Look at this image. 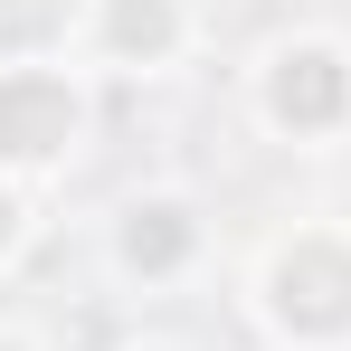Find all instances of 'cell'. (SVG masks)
Wrapping results in <instances>:
<instances>
[{"label":"cell","instance_id":"1","mask_svg":"<svg viewBox=\"0 0 351 351\" xmlns=\"http://www.w3.org/2000/svg\"><path fill=\"white\" fill-rule=\"evenodd\" d=\"M256 323L276 351H351V228H285L256 256Z\"/></svg>","mask_w":351,"mask_h":351},{"label":"cell","instance_id":"2","mask_svg":"<svg viewBox=\"0 0 351 351\" xmlns=\"http://www.w3.org/2000/svg\"><path fill=\"white\" fill-rule=\"evenodd\" d=\"M86 66L76 58H38V66H0V171L10 180H58L86 152Z\"/></svg>","mask_w":351,"mask_h":351},{"label":"cell","instance_id":"3","mask_svg":"<svg viewBox=\"0 0 351 351\" xmlns=\"http://www.w3.org/2000/svg\"><path fill=\"white\" fill-rule=\"evenodd\" d=\"M256 114L285 143H332L351 133V48L323 29H294L256 58Z\"/></svg>","mask_w":351,"mask_h":351},{"label":"cell","instance_id":"4","mask_svg":"<svg viewBox=\"0 0 351 351\" xmlns=\"http://www.w3.org/2000/svg\"><path fill=\"white\" fill-rule=\"evenodd\" d=\"M199 38L190 0H95L86 10V38H76V66H105V76H171Z\"/></svg>","mask_w":351,"mask_h":351},{"label":"cell","instance_id":"5","mask_svg":"<svg viewBox=\"0 0 351 351\" xmlns=\"http://www.w3.org/2000/svg\"><path fill=\"white\" fill-rule=\"evenodd\" d=\"M114 276L123 285H180L190 266H199V247H209V228H199V209L180 199V190H133L114 209Z\"/></svg>","mask_w":351,"mask_h":351},{"label":"cell","instance_id":"6","mask_svg":"<svg viewBox=\"0 0 351 351\" xmlns=\"http://www.w3.org/2000/svg\"><path fill=\"white\" fill-rule=\"evenodd\" d=\"M95 0H0V66H38V58H76Z\"/></svg>","mask_w":351,"mask_h":351},{"label":"cell","instance_id":"7","mask_svg":"<svg viewBox=\"0 0 351 351\" xmlns=\"http://www.w3.org/2000/svg\"><path fill=\"white\" fill-rule=\"evenodd\" d=\"M29 237H38V199H29V180L0 171V276L29 256Z\"/></svg>","mask_w":351,"mask_h":351},{"label":"cell","instance_id":"8","mask_svg":"<svg viewBox=\"0 0 351 351\" xmlns=\"http://www.w3.org/2000/svg\"><path fill=\"white\" fill-rule=\"evenodd\" d=\"M0 351H38V342H29V332H10V323H0Z\"/></svg>","mask_w":351,"mask_h":351},{"label":"cell","instance_id":"9","mask_svg":"<svg viewBox=\"0 0 351 351\" xmlns=\"http://www.w3.org/2000/svg\"><path fill=\"white\" fill-rule=\"evenodd\" d=\"M123 351H171V342H123Z\"/></svg>","mask_w":351,"mask_h":351}]
</instances>
